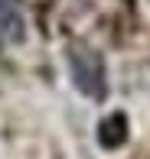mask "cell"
<instances>
[{
  "label": "cell",
  "instance_id": "obj_1",
  "mask_svg": "<svg viewBox=\"0 0 150 159\" xmlns=\"http://www.w3.org/2000/svg\"><path fill=\"white\" fill-rule=\"evenodd\" d=\"M69 71H72V81L82 94L101 101L108 94V75H104V62L98 52L91 49H72L69 52Z\"/></svg>",
  "mask_w": 150,
  "mask_h": 159
},
{
  "label": "cell",
  "instance_id": "obj_2",
  "mask_svg": "<svg viewBox=\"0 0 150 159\" xmlns=\"http://www.w3.org/2000/svg\"><path fill=\"white\" fill-rule=\"evenodd\" d=\"M23 36V16H20L13 0H0V39L3 42H17Z\"/></svg>",
  "mask_w": 150,
  "mask_h": 159
}]
</instances>
